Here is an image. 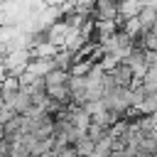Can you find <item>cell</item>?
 I'll list each match as a JSON object with an SVG mask.
<instances>
[{
    "label": "cell",
    "mask_w": 157,
    "mask_h": 157,
    "mask_svg": "<svg viewBox=\"0 0 157 157\" xmlns=\"http://www.w3.org/2000/svg\"><path fill=\"white\" fill-rule=\"evenodd\" d=\"M142 88L147 91V93H157V66H150L147 69V74L142 76Z\"/></svg>",
    "instance_id": "3"
},
{
    "label": "cell",
    "mask_w": 157,
    "mask_h": 157,
    "mask_svg": "<svg viewBox=\"0 0 157 157\" xmlns=\"http://www.w3.org/2000/svg\"><path fill=\"white\" fill-rule=\"evenodd\" d=\"M118 2H120V0H93L91 20H93V22H120Z\"/></svg>",
    "instance_id": "1"
},
{
    "label": "cell",
    "mask_w": 157,
    "mask_h": 157,
    "mask_svg": "<svg viewBox=\"0 0 157 157\" xmlns=\"http://www.w3.org/2000/svg\"><path fill=\"white\" fill-rule=\"evenodd\" d=\"M93 150H96V142H93V140H88V137H81V140L74 145L76 157H91V155H93Z\"/></svg>",
    "instance_id": "2"
}]
</instances>
